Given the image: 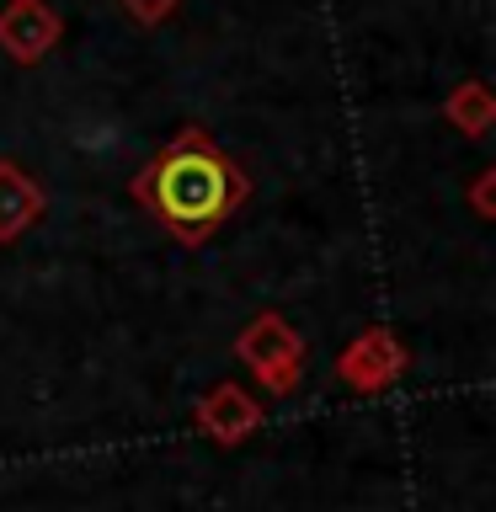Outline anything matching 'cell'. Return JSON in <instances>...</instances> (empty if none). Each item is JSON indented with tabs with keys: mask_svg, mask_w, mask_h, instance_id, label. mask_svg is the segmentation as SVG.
I'll return each mask as SVG.
<instances>
[{
	"mask_svg": "<svg viewBox=\"0 0 496 512\" xmlns=\"http://www.w3.org/2000/svg\"><path fill=\"white\" fill-rule=\"evenodd\" d=\"M150 198H155L166 224H176L182 235H203L230 214V203L240 198V182H235V166L214 150V144L182 139L155 166Z\"/></svg>",
	"mask_w": 496,
	"mask_h": 512,
	"instance_id": "1",
	"label": "cell"
}]
</instances>
